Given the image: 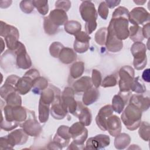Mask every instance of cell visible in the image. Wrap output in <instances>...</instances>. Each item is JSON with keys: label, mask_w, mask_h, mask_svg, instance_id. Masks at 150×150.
<instances>
[{"label": "cell", "mask_w": 150, "mask_h": 150, "mask_svg": "<svg viewBox=\"0 0 150 150\" xmlns=\"http://www.w3.org/2000/svg\"><path fill=\"white\" fill-rule=\"evenodd\" d=\"M27 110L21 105H5L1 107V128L9 131L16 128L27 118Z\"/></svg>", "instance_id": "6da1fadb"}, {"label": "cell", "mask_w": 150, "mask_h": 150, "mask_svg": "<svg viewBox=\"0 0 150 150\" xmlns=\"http://www.w3.org/2000/svg\"><path fill=\"white\" fill-rule=\"evenodd\" d=\"M128 15L129 11L127 8L119 6L112 13V18L108 27L121 40H125L129 36Z\"/></svg>", "instance_id": "7a4b0ae2"}, {"label": "cell", "mask_w": 150, "mask_h": 150, "mask_svg": "<svg viewBox=\"0 0 150 150\" xmlns=\"http://www.w3.org/2000/svg\"><path fill=\"white\" fill-rule=\"evenodd\" d=\"M79 11L83 20L86 22V33L88 35L92 33L97 28V13L94 4L90 1H83L80 6Z\"/></svg>", "instance_id": "3957f363"}, {"label": "cell", "mask_w": 150, "mask_h": 150, "mask_svg": "<svg viewBox=\"0 0 150 150\" xmlns=\"http://www.w3.org/2000/svg\"><path fill=\"white\" fill-rule=\"evenodd\" d=\"M141 117V110L135 105L129 103L123 111L121 119L128 129L134 131L139 127Z\"/></svg>", "instance_id": "277c9868"}, {"label": "cell", "mask_w": 150, "mask_h": 150, "mask_svg": "<svg viewBox=\"0 0 150 150\" xmlns=\"http://www.w3.org/2000/svg\"><path fill=\"white\" fill-rule=\"evenodd\" d=\"M0 35L5 38L6 46L10 50H15L19 43L18 40L19 33L18 30L12 25L1 21Z\"/></svg>", "instance_id": "5b68a950"}, {"label": "cell", "mask_w": 150, "mask_h": 150, "mask_svg": "<svg viewBox=\"0 0 150 150\" xmlns=\"http://www.w3.org/2000/svg\"><path fill=\"white\" fill-rule=\"evenodd\" d=\"M39 76V72L36 69H32L27 71L18 81L16 86V91L22 95L27 94L32 88L35 80Z\"/></svg>", "instance_id": "8992f818"}, {"label": "cell", "mask_w": 150, "mask_h": 150, "mask_svg": "<svg viewBox=\"0 0 150 150\" xmlns=\"http://www.w3.org/2000/svg\"><path fill=\"white\" fill-rule=\"evenodd\" d=\"M146 50L145 45L141 42H134L131 47V52L134 56L133 64L135 69L138 70L143 69L146 65Z\"/></svg>", "instance_id": "52a82bcc"}, {"label": "cell", "mask_w": 150, "mask_h": 150, "mask_svg": "<svg viewBox=\"0 0 150 150\" xmlns=\"http://www.w3.org/2000/svg\"><path fill=\"white\" fill-rule=\"evenodd\" d=\"M134 70L129 66H124L119 70V87L121 93H130L131 87L134 79Z\"/></svg>", "instance_id": "ba28073f"}, {"label": "cell", "mask_w": 150, "mask_h": 150, "mask_svg": "<svg viewBox=\"0 0 150 150\" xmlns=\"http://www.w3.org/2000/svg\"><path fill=\"white\" fill-rule=\"evenodd\" d=\"M61 103L67 112L75 115L78 103L74 100V91L73 88L69 87L64 88L62 94Z\"/></svg>", "instance_id": "9c48e42d"}, {"label": "cell", "mask_w": 150, "mask_h": 150, "mask_svg": "<svg viewBox=\"0 0 150 150\" xmlns=\"http://www.w3.org/2000/svg\"><path fill=\"white\" fill-rule=\"evenodd\" d=\"M13 52L14 54L16 56V64L18 68L22 69H28L31 67V59L26 52L24 45L19 42L17 48L15 50H13Z\"/></svg>", "instance_id": "30bf717a"}, {"label": "cell", "mask_w": 150, "mask_h": 150, "mask_svg": "<svg viewBox=\"0 0 150 150\" xmlns=\"http://www.w3.org/2000/svg\"><path fill=\"white\" fill-rule=\"evenodd\" d=\"M149 13L142 7L134 8L129 12L128 20L134 25H144L149 21Z\"/></svg>", "instance_id": "8fae6325"}, {"label": "cell", "mask_w": 150, "mask_h": 150, "mask_svg": "<svg viewBox=\"0 0 150 150\" xmlns=\"http://www.w3.org/2000/svg\"><path fill=\"white\" fill-rule=\"evenodd\" d=\"M69 133L73 141L80 144H84L88 136V130L80 121L74 123L69 127Z\"/></svg>", "instance_id": "7c38bea8"}, {"label": "cell", "mask_w": 150, "mask_h": 150, "mask_svg": "<svg viewBox=\"0 0 150 150\" xmlns=\"http://www.w3.org/2000/svg\"><path fill=\"white\" fill-rule=\"evenodd\" d=\"M110 143V137L105 134H98L91 137L86 142L85 149H101L108 146Z\"/></svg>", "instance_id": "4fadbf2b"}, {"label": "cell", "mask_w": 150, "mask_h": 150, "mask_svg": "<svg viewBox=\"0 0 150 150\" xmlns=\"http://www.w3.org/2000/svg\"><path fill=\"white\" fill-rule=\"evenodd\" d=\"M25 132L29 136L38 137L40 134L42 128L36 120L35 115L30 116L20 125Z\"/></svg>", "instance_id": "5bb4252c"}, {"label": "cell", "mask_w": 150, "mask_h": 150, "mask_svg": "<svg viewBox=\"0 0 150 150\" xmlns=\"http://www.w3.org/2000/svg\"><path fill=\"white\" fill-rule=\"evenodd\" d=\"M75 40L73 45L75 52L83 53L86 52L90 46V36L83 31H80L75 35Z\"/></svg>", "instance_id": "9a60e30c"}, {"label": "cell", "mask_w": 150, "mask_h": 150, "mask_svg": "<svg viewBox=\"0 0 150 150\" xmlns=\"http://www.w3.org/2000/svg\"><path fill=\"white\" fill-rule=\"evenodd\" d=\"M28 135L23 129H18L6 135L5 137L10 145L13 148L17 145H23L28 139Z\"/></svg>", "instance_id": "2e32d148"}, {"label": "cell", "mask_w": 150, "mask_h": 150, "mask_svg": "<svg viewBox=\"0 0 150 150\" xmlns=\"http://www.w3.org/2000/svg\"><path fill=\"white\" fill-rule=\"evenodd\" d=\"M113 111L114 110L111 105H106L101 108L99 110L96 118V122L100 129L103 131H107V119L112 115Z\"/></svg>", "instance_id": "e0dca14e"}, {"label": "cell", "mask_w": 150, "mask_h": 150, "mask_svg": "<svg viewBox=\"0 0 150 150\" xmlns=\"http://www.w3.org/2000/svg\"><path fill=\"white\" fill-rule=\"evenodd\" d=\"M107 50L111 52H118L123 46L122 41L118 39L114 35L111 29L107 28V35L105 45Z\"/></svg>", "instance_id": "ac0fdd59"}, {"label": "cell", "mask_w": 150, "mask_h": 150, "mask_svg": "<svg viewBox=\"0 0 150 150\" xmlns=\"http://www.w3.org/2000/svg\"><path fill=\"white\" fill-rule=\"evenodd\" d=\"M67 111L63 107L61 103L60 94L58 95L50 107L51 115L56 120H62L65 117Z\"/></svg>", "instance_id": "d6986e66"}, {"label": "cell", "mask_w": 150, "mask_h": 150, "mask_svg": "<svg viewBox=\"0 0 150 150\" xmlns=\"http://www.w3.org/2000/svg\"><path fill=\"white\" fill-rule=\"evenodd\" d=\"M107 131L112 137H116L121 131V122L118 117L111 115L107 119Z\"/></svg>", "instance_id": "ffe728a7"}, {"label": "cell", "mask_w": 150, "mask_h": 150, "mask_svg": "<svg viewBox=\"0 0 150 150\" xmlns=\"http://www.w3.org/2000/svg\"><path fill=\"white\" fill-rule=\"evenodd\" d=\"M71 138L69 133V127L66 125H61L58 128L53 138V141L64 147L68 145Z\"/></svg>", "instance_id": "44dd1931"}, {"label": "cell", "mask_w": 150, "mask_h": 150, "mask_svg": "<svg viewBox=\"0 0 150 150\" xmlns=\"http://www.w3.org/2000/svg\"><path fill=\"white\" fill-rule=\"evenodd\" d=\"M78 105L75 114V116L79 118V121L84 126H88L90 125L92 121V115L90 110L81 104V103L77 101Z\"/></svg>", "instance_id": "7402d4cb"}, {"label": "cell", "mask_w": 150, "mask_h": 150, "mask_svg": "<svg viewBox=\"0 0 150 150\" xmlns=\"http://www.w3.org/2000/svg\"><path fill=\"white\" fill-rule=\"evenodd\" d=\"M130 93H121L115 95L112 100V108L114 111L120 114L124 110L127 98Z\"/></svg>", "instance_id": "603a6c76"}, {"label": "cell", "mask_w": 150, "mask_h": 150, "mask_svg": "<svg viewBox=\"0 0 150 150\" xmlns=\"http://www.w3.org/2000/svg\"><path fill=\"white\" fill-rule=\"evenodd\" d=\"M48 18L54 25L58 27L64 25L68 19L66 12L59 9L52 10L50 12Z\"/></svg>", "instance_id": "cb8c5ba5"}, {"label": "cell", "mask_w": 150, "mask_h": 150, "mask_svg": "<svg viewBox=\"0 0 150 150\" xmlns=\"http://www.w3.org/2000/svg\"><path fill=\"white\" fill-rule=\"evenodd\" d=\"M93 87L91 79L88 76H83L76 80L73 84V90L76 93L84 92Z\"/></svg>", "instance_id": "d4e9b609"}, {"label": "cell", "mask_w": 150, "mask_h": 150, "mask_svg": "<svg viewBox=\"0 0 150 150\" xmlns=\"http://www.w3.org/2000/svg\"><path fill=\"white\" fill-rule=\"evenodd\" d=\"M129 103H131L139 108L142 112L146 111L149 107V98L142 95L134 94L130 98Z\"/></svg>", "instance_id": "484cf974"}, {"label": "cell", "mask_w": 150, "mask_h": 150, "mask_svg": "<svg viewBox=\"0 0 150 150\" xmlns=\"http://www.w3.org/2000/svg\"><path fill=\"white\" fill-rule=\"evenodd\" d=\"M59 58L62 63L70 64L76 60L77 54L72 49L64 47L60 51Z\"/></svg>", "instance_id": "4316f807"}, {"label": "cell", "mask_w": 150, "mask_h": 150, "mask_svg": "<svg viewBox=\"0 0 150 150\" xmlns=\"http://www.w3.org/2000/svg\"><path fill=\"white\" fill-rule=\"evenodd\" d=\"M99 97V91L95 87H91L84 92L83 103L86 105H90L96 102Z\"/></svg>", "instance_id": "83f0119b"}, {"label": "cell", "mask_w": 150, "mask_h": 150, "mask_svg": "<svg viewBox=\"0 0 150 150\" xmlns=\"http://www.w3.org/2000/svg\"><path fill=\"white\" fill-rule=\"evenodd\" d=\"M131 142L129 135L125 133L119 134L115 137L114 146L117 149H124L126 148Z\"/></svg>", "instance_id": "f1b7e54d"}, {"label": "cell", "mask_w": 150, "mask_h": 150, "mask_svg": "<svg viewBox=\"0 0 150 150\" xmlns=\"http://www.w3.org/2000/svg\"><path fill=\"white\" fill-rule=\"evenodd\" d=\"M48 86L47 80L41 76L36 78L33 84V87L32 88V92L36 94H41V93L45 90Z\"/></svg>", "instance_id": "f546056e"}, {"label": "cell", "mask_w": 150, "mask_h": 150, "mask_svg": "<svg viewBox=\"0 0 150 150\" xmlns=\"http://www.w3.org/2000/svg\"><path fill=\"white\" fill-rule=\"evenodd\" d=\"M129 38L135 42H141L144 39L142 34V28L138 25L131 26L129 29Z\"/></svg>", "instance_id": "4dcf8cb0"}, {"label": "cell", "mask_w": 150, "mask_h": 150, "mask_svg": "<svg viewBox=\"0 0 150 150\" xmlns=\"http://www.w3.org/2000/svg\"><path fill=\"white\" fill-rule=\"evenodd\" d=\"M64 28L67 33L75 35L81 31V25L80 23L77 21H69L64 24Z\"/></svg>", "instance_id": "1f68e13d"}, {"label": "cell", "mask_w": 150, "mask_h": 150, "mask_svg": "<svg viewBox=\"0 0 150 150\" xmlns=\"http://www.w3.org/2000/svg\"><path fill=\"white\" fill-rule=\"evenodd\" d=\"M84 70V64L82 62H76L73 64L70 69V74L73 79L80 77Z\"/></svg>", "instance_id": "d6a6232c"}, {"label": "cell", "mask_w": 150, "mask_h": 150, "mask_svg": "<svg viewBox=\"0 0 150 150\" xmlns=\"http://www.w3.org/2000/svg\"><path fill=\"white\" fill-rule=\"evenodd\" d=\"M49 106L47 104L39 101V120L41 123L46 122L49 119Z\"/></svg>", "instance_id": "836d02e7"}, {"label": "cell", "mask_w": 150, "mask_h": 150, "mask_svg": "<svg viewBox=\"0 0 150 150\" xmlns=\"http://www.w3.org/2000/svg\"><path fill=\"white\" fill-rule=\"evenodd\" d=\"M5 101L6 105L11 106L21 105L22 104L21 97L17 91H14L9 94L5 99Z\"/></svg>", "instance_id": "e575fe53"}, {"label": "cell", "mask_w": 150, "mask_h": 150, "mask_svg": "<svg viewBox=\"0 0 150 150\" xmlns=\"http://www.w3.org/2000/svg\"><path fill=\"white\" fill-rule=\"evenodd\" d=\"M131 90L138 94H142L146 91V87L140 79V77L138 76L134 78L131 85Z\"/></svg>", "instance_id": "d590c367"}, {"label": "cell", "mask_w": 150, "mask_h": 150, "mask_svg": "<svg viewBox=\"0 0 150 150\" xmlns=\"http://www.w3.org/2000/svg\"><path fill=\"white\" fill-rule=\"evenodd\" d=\"M43 28L46 34L53 35L58 32L59 27L54 25L49 19L48 16H46L44 18Z\"/></svg>", "instance_id": "8d00e7d4"}, {"label": "cell", "mask_w": 150, "mask_h": 150, "mask_svg": "<svg viewBox=\"0 0 150 150\" xmlns=\"http://www.w3.org/2000/svg\"><path fill=\"white\" fill-rule=\"evenodd\" d=\"M138 134L139 137L144 141H148L150 134V125L148 122L143 121L139 125Z\"/></svg>", "instance_id": "74e56055"}, {"label": "cell", "mask_w": 150, "mask_h": 150, "mask_svg": "<svg viewBox=\"0 0 150 150\" xmlns=\"http://www.w3.org/2000/svg\"><path fill=\"white\" fill-rule=\"evenodd\" d=\"M107 35V28H101L96 33L95 40L99 45H105Z\"/></svg>", "instance_id": "f35d334b"}, {"label": "cell", "mask_w": 150, "mask_h": 150, "mask_svg": "<svg viewBox=\"0 0 150 150\" xmlns=\"http://www.w3.org/2000/svg\"><path fill=\"white\" fill-rule=\"evenodd\" d=\"M34 6L38 11L43 15L47 13L49 11V6L47 1H32Z\"/></svg>", "instance_id": "ab89813d"}, {"label": "cell", "mask_w": 150, "mask_h": 150, "mask_svg": "<svg viewBox=\"0 0 150 150\" xmlns=\"http://www.w3.org/2000/svg\"><path fill=\"white\" fill-rule=\"evenodd\" d=\"M63 47L64 46L62 43L59 42H54L52 43L50 46V53L54 57H59L60 51Z\"/></svg>", "instance_id": "60d3db41"}, {"label": "cell", "mask_w": 150, "mask_h": 150, "mask_svg": "<svg viewBox=\"0 0 150 150\" xmlns=\"http://www.w3.org/2000/svg\"><path fill=\"white\" fill-rule=\"evenodd\" d=\"M32 1H22L20 3V8L22 12L26 13H30L34 9Z\"/></svg>", "instance_id": "b9f144b4"}, {"label": "cell", "mask_w": 150, "mask_h": 150, "mask_svg": "<svg viewBox=\"0 0 150 150\" xmlns=\"http://www.w3.org/2000/svg\"><path fill=\"white\" fill-rule=\"evenodd\" d=\"M91 80H92L93 84H94L96 88H97L100 86V84H101L102 77H101V73L98 70L96 69L93 70Z\"/></svg>", "instance_id": "7bdbcfd3"}, {"label": "cell", "mask_w": 150, "mask_h": 150, "mask_svg": "<svg viewBox=\"0 0 150 150\" xmlns=\"http://www.w3.org/2000/svg\"><path fill=\"white\" fill-rule=\"evenodd\" d=\"M117 83L116 77L114 75L111 74L105 77L101 84L103 87H110L116 86Z\"/></svg>", "instance_id": "ee69618b"}, {"label": "cell", "mask_w": 150, "mask_h": 150, "mask_svg": "<svg viewBox=\"0 0 150 150\" xmlns=\"http://www.w3.org/2000/svg\"><path fill=\"white\" fill-rule=\"evenodd\" d=\"M108 8L105 1L101 2L98 8V13L100 17L103 19H106L108 15Z\"/></svg>", "instance_id": "f6af8a7d"}, {"label": "cell", "mask_w": 150, "mask_h": 150, "mask_svg": "<svg viewBox=\"0 0 150 150\" xmlns=\"http://www.w3.org/2000/svg\"><path fill=\"white\" fill-rule=\"evenodd\" d=\"M55 7L56 9L67 12L71 7V2L69 1H57L55 3Z\"/></svg>", "instance_id": "bcb514c9"}, {"label": "cell", "mask_w": 150, "mask_h": 150, "mask_svg": "<svg viewBox=\"0 0 150 150\" xmlns=\"http://www.w3.org/2000/svg\"><path fill=\"white\" fill-rule=\"evenodd\" d=\"M0 149L1 150L13 149V148L10 145L8 141H7L5 136L1 137V139H0Z\"/></svg>", "instance_id": "7dc6e473"}, {"label": "cell", "mask_w": 150, "mask_h": 150, "mask_svg": "<svg viewBox=\"0 0 150 150\" xmlns=\"http://www.w3.org/2000/svg\"><path fill=\"white\" fill-rule=\"evenodd\" d=\"M67 149H84V144H80L73 141L69 146L67 148Z\"/></svg>", "instance_id": "c3c4849f"}, {"label": "cell", "mask_w": 150, "mask_h": 150, "mask_svg": "<svg viewBox=\"0 0 150 150\" xmlns=\"http://www.w3.org/2000/svg\"><path fill=\"white\" fill-rule=\"evenodd\" d=\"M62 148L63 146L60 144L54 141L50 142L48 145V149H62Z\"/></svg>", "instance_id": "681fc988"}, {"label": "cell", "mask_w": 150, "mask_h": 150, "mask_svg": "<svg viewBox=\"0 0 150 150\" xmlns=\"http://www.w3.org/2000/svg\"><path fill=\"white\" fill-rule=\"evenodd\" d=\"M142 30L144 38L148 39L149 38V23L148 22L145 24L142 28Z\"/></svg>", "instance_id": "f907efd6"}, {"label": "cell", "mask_w": 150, "mask_h": 150, "mask_svg": "<svg viewBox=\"0 0 150 150\" xmlns=\"http://www.w3.org/2000/svg\"><path fill=\"white\" fill-rule=\"evenodd\" d=\"M106 5L109 8H113L115 6H117L121 2L120 1H105Z\"/></svg>", "instance_id": "816d5d0a"}, {"label": "cell", "mask_w": 150, "mask_h": 150, "mask_svg": "<svg viewBox=\"0 0 150 150\" xmlns=\"http://www.w3.org/2000/svg\"><path fill=\"white\" fill-rule=\"evenodd\" d=\"M142 78L146 82L149 83L150 81V79H149V69H145L143 71L142 75Z\"/></svg>", "instance_id": "f5cc1de1"}, {"label": "cell", "mask_w": 150, "mask_h": 150, "mask_svg": "<svg viewBox=\"0 0 150 150\" xmlns=\"http://www.w3.org/2000/svg\"><path fill=\"white\" fill-rule=\"evenodd\" d=\"M135 4L138 5H143L144 3L146 2V1H134Z\"/></svg>", "instance_id": "db71d44e"}]
</instances>
